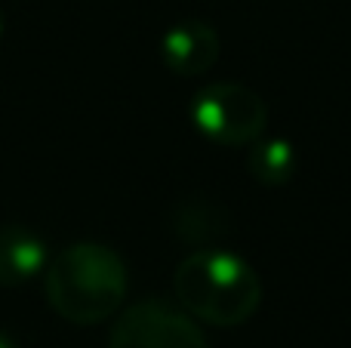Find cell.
<instances>
[{
  "mask_svg": "<svg viewBox=\"0 0 351 348\" xmlns=\"http://www.w3.org/2000/svg\"><path fill=\"white\" fill-rule=\"evenodd\" d=\"M173 293L194 321L219 330L247 324L262 306L259 271L219 247H200L176 265Z\"/></svg>",
  "mask_w": 351,
  "mask_h": 348,
  "instance_id": "cell-1",
  "label": "cell"
},
{
  "mask_svg": "<svg viewBox=\"0 0 351 348\" xmlns=\"http://www.w3.org/2000/svg\"><path fill=\"white\" fill-rule=\"evenodd\" d=\"M123 299L127 265L111 247L80 240L47 262V302L68 324H102L121 312Z\"/></svg>",
  "mask_w": 351,
  "mask_h": 348,
  "instance_id": "cell-2",
  "label": "cell"
},
{
  "mask_svg": "<svg viewBox=\"0 0 351 348\" xmlns=\"http://www.w3.org/2000/svg\"><path fill=\"white\" fill-rule=\"evenodd\" d=\"M191 123L216 145H253L268 127V105L234 80H213L191 99Z\"/></svg>",
  "mask_w": 351,
  "mask_h": 348,
  "instance_id": "cell-3",
  "label": "cell"
},
{
  "mask_svg": "<svg viewBox=\"0 0 351 348\" xmlns=\"http://www.w3.org/2000/svg\"><path fill=\"white\" fill-rule=\"evenodd\" d=\"M108 348H210L197 321L167 299H142L123 308L108 336Z\"/></svg>",
  "mask_w": 351,
  "mask_h": 348,
  "instance_id": "cell-4",
  "label": "cell"
},
{
  "mask_svg": "<svg viewBox=\"0 0 351 348\" xmlns=\"http://www.w3.org/2000/svg\"><path fill=\"white\" fill-rule=\"evenodd\" d=\"M219 34L210 22L182 18L160 37V62L179 77H200L219 62Z\"/></svg>",
  "mask_w": 351,
  "mask_h": 348,
  "instance_id": "cell-5",
  "label": "cell"
},
{
  "mask_svg": "<svg viewBox=\"0 0 351 348\" xmlns=\"http://www.w3.org/2000/svg\"><path fill=\"white\" fill-rule=\"evenodd\" d=\"M49 262V247L25 225H0V287H19Z\"/></svg>",
  "mask_w": 351,
  "mask_h": 348,
  "instance_id": "cell-6",
  "label": "cell"
},
{
  "mask_svg": "<svg viewBox=\"0 0 351 348\" xmlns=\"http://www.w3.org/2000/svg\"><path fill=\"white\" fill-rule=\"evenodd\" d=\"M296 166H299L296 148H293V142L280 139V136H268V139L259 136V139L250 145L247 170H250V176L259 185H265V188H280V185H287L296 176Z\"/></svg>",
  "mask_w": 351,
  "mask_h": 348,
  "instance_id": "cell-7",
  "label": "cell"
},
{
  "mask_svg": "<svg viewBox=\"0 0 351 348\" xmlns=\"http://www.w3.org/2000/svg\"><path fill=\"white\" fill-rule=\"evenodd\" d=\"M0 348H12V345H10V343H6V339H3V336H0Z\"/></svg>",
  "mask_w": 351,
  "mask_h": 348,
  "instance_id": "cell-8",
  "label": "cell"
},
{
  "mask_svg": "<svg viewBox=\"0 0 351 348\" xmlns=\"http://www.w3.org/2000/svg\"><path fill=\"white\" fill-rule=\"evenodd\" d=\"M0 37H3V12H0Z\"/></svg>",
  "mask_w": 351,
  "mask_h": 348,
  "instance_id": "cell-9",
  "label": "cell"
}]
</instances>
